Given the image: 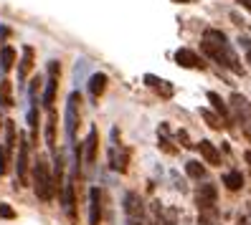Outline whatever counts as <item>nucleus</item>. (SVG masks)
Returning a JSON list of instances; mask_svg holds the SVG:
<instances>
[{
  "mask_svg": "<svg viewBox=\"0 0 251 225\" xmlns=\"http://www.w3.org/2000/svg\"><path fill=\"white\" fill-rule=\"evenodd\" d=\"M97 149H99V129L92 127V129H89V137H86V142L81 144V155H84L86 164H94V159H97Z\"/></svg>",
  "mask_w": 251,
  "mask_h": 225,
  "instance_id": "obj_10",
  "label": "nucleus"
},
{
  "mask_svg": "<svg viewBox=\"0 0 251 225\" xmlns=\"http://www.w3.org/2000/svg\"><path fill=\"white\" fill-rule=\"evenodd\" d=\"M178 142H180L183 147H193V144H190V139H188V132H183V129L178 132Z\"/></svg>",
  "mask_w": 251,
  "mask_h": 225,
  "instance_id": "obj_29",
  "label": "nucleus"
},
{
  "mask_svg": "<svg viewBox=\"0 0 251 225\" xmlns=\"http://www.w3.org/2000/svg\"><path fill=\"white\" fill-rule=\"evenodd\" d=\"M224 185H226L231 192H239V190L244 187V175H241L239 170H231V172H226V175H224Z\"/></svg>",
  "mask_w": 251,
  "mask_h": 225,
  "instance_id": "obj_19",
  "label": "nucleus"
},
{
  "mask_svg": "<svg viewBox=\"0 0 251 225\" xmlns=\"http://www.w3.org/2000/svg\"><path fill=\"white\" fill-rule=\"evenodd\" d=\"M5 36H10V31H8L5 25H3V28H0V38H5Z\"/></svg>",
  "mask_w": 251,
  "mask_h": 225,
  "instance_id": "obj_30",
  "label": "nucleus"
},
{
  "mask_svg": "<svg viewBox=\"0 0 251 225\" xmlns=\"http://www.w3.org/2000/svg\"><path fill=\"white\" fill-rule=\"evenodd\" d=\"M46 144L56 152V112L49 109V122H46Z\"/></svg>",
  "mask_w": 251,
  "mask_h": 225,
  "instance_id": "obj_20",
  "label": "nucleus"
},
{
  "mask_svg": "<svg viewBox=\"0 0 251 225\" xmlns=\"http://www.w3.org/2000/svg\"><path fill=\"white\" fill-rule=\"evenodd\" d=\"M127 162H129V152L122 147V144H112L109 147V167L114 172H127Z\"/></svg>",
  "mask_w": 251,
  "mask_h": 225,
  "instance_id": "obj_8",
  "label": "nucleus"
},
{
  "mask_svg": "<svg viewBox=\"0 0 251 225\" xmlns=\"http://www.w3.org/2000/svg\"><path fill=\"white\" fill-rule=\"evenodd\" d=\"M28 152H31L28 137H25V134H21V137H18V159H16V177H18V185L21 187L28 182Z\"/></svg>",
  "mask_w": 251,
  "mask_h": 225,
  "instance_id": "obj_4",
  "label": "nucleus"
},
{
  "mask_svg": "<svg viewBox=\"0 0 251 225\" xmlns=\"http://www.w3.org/2000/svg\"><path fill=\"white\" fill-rule=\"evenodd\" d=\"M5 152L10 155L13 152V147H16V122H10V119H8V122H5Z\"/></svg>",
  "mask_w": 251,
  "mask_h": 225,
  "instance_id": "obj_21",
  "label": "nucleus"
},
{
  "mask_svg": "<svg viewBox=\"0 0 251 225\" xmlns=\"http://www.w3.org/2000/svg\"><path fill=\"white\" fill-rule=\"evenodd\" d=\"M198 149H201V155H203V159L211 164V167H221V162H224V157H221V152L216 149V144H211L208 139H203V142H198L196 144Z\"/></svg>",
  "mask_w": 251,
  "mask_h": 225,
  "instance_id": "obj_12",
  "label": "nucleus"
},
{
  "mask_svg": "<svg viewBox=\"0 0 251 225\" xmlns=\"http://www.w3.org/2000/svg\"><path fill=\"white\" fill-rule=\"evenodd\" d=\"M79 104H81V94L79 91H71L66 99V114H64V122H66V139L71 144H76V129H79Z\"/></svg>",
  "mask_w": 251,
  "mask_h": 225,
  "instance_id": "obj_3",
  "label": "nucleus"
},
{
  "mask_svg": "<svg viewBox=\"0 0 251 225\" xmlns=\"http://www.w3.org/2000/svg\"><path fill=\"white\" fill-rule=\"evenodd\" d=\"M28 127H31L33 137H36V132H38V109H36V104L31 107V112H28Z\"/></svg>",
  "mask_w": 251,
  "mask_h": 225,
  "instance_id": "obj_25",
  "label": "nucleus"
},
{
  "mask_svg": "<svg viewBox=\"0 0 251 225\" xmlns=\"http://www.w3.org/2000/svg\"><path fill=\"white\" fill-rule=\"evenodd\" d=\"M239 3H241V5L246 8V10H251V0H239Z\"/></svg>",
  "mask_w": 251,
  "mask_h": 225,
  "instance_id": "obj_31",
  "label": "nucleus"
},
{
  "mask_svg": "<svg viewBox=\"0 0 251 225\" xmlns=\"http://www.w3.org/2000/svg\"><path fill=\"white\" fill-rule=\"evenodd\" d=\"M239 225H246V223H239Z\"/></svg>",
  "mask_w": 251,
  "mask_h": 225,
  "instance_id": "obj_35",
  "label": "nucleus"
},
{
  "mask_svg": "<svg viewBox=\"0 0 251 225\" xmlns=\"http://www.w3.org/2000/svg\"><path fill=\"white\" fill-rule=\"evenodd\" d=\"M58 73H61V66L58 61L49 64V81H46V91H43V107L53 109V99H56V89H58Z\"/></svg>",
  "mask_w": 251,
  "mask_h": 225,
  "instance_id": "obj_6",
  "label": "nucleus"
},
{
  "mask_svg": "<svg viewBox=\"0 0 251 225\" xmlns=\"http://www.w3.org/2000/svg\"><path fill=\"white\" fill-rule=\"evenodd\" d=\"M33 56H36V51L31 46H23V56L18 61V81L28 79V73H31V68H33Z\"/></svg>",
  "mask_w": 251,
  "mask_h": 225,
  "instance_id": "obj_13",
  "label": "nucleus"
},
{
  "mask_svg": "<svg viewBox=\"0 0 251 225\" xmlns=\"http://www.w3.org/2000/svg\"><path fill=\"white\" fill-rule=\"evenodd\" d=\"M145 84L150 86V89H155V91H160L162 96H173V86H170L168 81H162V79L152 76V73H147V76H145Z\"/></svg>",
  "mask_w": 251,
  "mask_h": 225,
  "instance_id": "obj_17",
  "label": "nucleus"
},
{
  "mask_svg": "<svg viewBox=\"0 0 251 225\" xmlns=\"http://www.w3.org/2000/svg\"><path fill=\"white\" fill-rule=\"evenodd\" d=\"M0 107H13V96H10V84L0 81Z\"/></svg>",
  "mask_w": 251,
  "mask_h": 225,
  "instance_id": "obj_23",
  "label": "nucleus"
},
{
  "mask_svg": "<svg viewBox=\"0 0 251 225\" xmlns=\"http://www.w3.org/2000/svg\"><path fill=\"white\" fill-rule=\"evenodd\" d=\"M173 3H196V0H173Z\"/></svg>",
  "mask_w": 251,
  "mask_h": 225,
  "instance_id": "obj_33",
  "label": "nucleus"
},
{
  "mask_svg": "<svg viewBox=\"0 0 251 225\" xmlns=\"http://www.w3.org/2000/svg\"><path fill=\"white\" fill-rule=\"evenodd\" d=\"M89 225H101V190H89Z\"/></svg>",
  "mask_w": 251,
  "mask_h": 225,
  "instance_id": "obj_11",
  "label": "nucleus"
},
{
  "mask_svg": "<svg viewBox=\"0 0 251 225\" xmlns=\"http://www.w3.org/2000/svg\"><path fill=\"white\" fill-rule=\"evenodd\" d=\"M228 104H231V109L236 112V122L244 124L246 132L251 134V104H249V99L241 96V94H231Z\"/></svg>",
  "mask_w": 251,
  "mask_h": 225,
  "instance_id": "obj_5",
  "label": "nucleus"
},
{
  "mask_svg": "<svg viewBox=\"0 0 251 225\" xmlns=\"http://www.w3.org/2000/svg\"><path fill=\"white\" fill-rule=\"evenodd\" d=\"M201 116H203V119H205V122H208L213 129H224V127H226V124L221 122V119H218L213 112H208V109H201Z\"/></svg>",
  "mask_w": 251,
  "mask_h": 225,
  "instance_id": "obj_24",
  "label": "nucleus"
},
{
  "mask_svg": "<svg viewBox=\"0 0 251 225\" xmlns=\"http://www.w3.org/2000/svg\"><path fill=\"white\" fill-rule=\"evenodd\" d=\"M3 124H5V122H3V116H0V127H3Z\"/></svg>",
  "mask_w": 251,
  "mask_h": 225,
  "instance_id": "obj_34",
  "label": "nucleus"
},
{
  "mask_svg": "<svg viewBox=\"0 0 251 225\" xmlns=\"http://www.w3.org/2000/svg\"><path fill=\"white\" fill-rule=\"evenodd\" d=\"M13 64H16V48H13V46H3V48H0V71L8 73L13 68Z\"/></svg>",
  "mask_w": 251,
  "mask_h": 225,
  "instance_id": "obj_18",
  "label": "nucleus"
},
{
  "mask_svg": "<svg viewBox=\"0 0 251 225\" xmlns=\"http://www.w3.org/2000/svg\"><path fill=\"white\" fill-rule=\"evenodd\" d=\"M125 213H127V220H145V205L140 200V195L135 192L125 195Z\"/></svg>",
  "mask_w": 251,
  "mask_h": 225,
  "instance_id": "obj_9",
  "label": "nucleus"
},
{
  "mask_svg": "<svg viewBox=\"0 0 251 225\" xmlns=\"http://www.w3.org/2000/svg\"><path fill=\"white\" fill-rule=\"evenodd\" d=\"M127 225H145V220H127Z\"/></svg>",
  "mask_w": 251,
  "mask_h": 225,
  "instance_id": "obj_32",
  "label": "nucleus"
},
{
  "mask_svg": "<svg viewBox=\"0 0 251 225\" xmlns=\"http://www.w3.org/2000/svg\"><path fill=\"white\" fill-rule=\"evenodd\" d=\"M239 43H241V48L246 51V58H249V64H251V41L249 38H239Z\"/></svg>",
  "mask_w": 251,
  "mask_h": 225,
  "instance_id": "obj_28",
  "label": "nucleus"
},
{
  "mask_svg": "<svg viewBox=\"0 0 251 225\" xmlns=\"http://www.w3.org/2000/svg\"><path fill=\"white\" fill-rule=\"evenodd\" d=\"M175 64L183 66V68H196V71H203L205 68V61L190 48H178L175 51Z\"/></svg>",
  "mask_w": 251,
  "mask_h": 225,
  "instance_id": "obj_7",
  "label": "nucleus"
},
{
  "mask_svg": "<svg viewBox=\"0 0 251 225\" xmlns=\"http://www.w3.org/2000/svg\"><path fill=\"white\" fill-rule=\"evenodd\" d=\"M107 73H92L89 76V94L97 99V96H101L104 94V89H107Z\"/></svg>",
  "mask_w": 251,
  "mask_h": 225,
  "instance_id": "obj_16",
  "label": "nucleus"
},
{
  "mask_svg": "<svg viewBox=\"0 0 251 225\" xmlns=\"http://www.w3.org/2000/svg\"><path fill=\"white\" fill-rule=\"evenodd\" d=\"M8 157H10V155L5 152V147L0 144V177H3V175L8 172Z\"/></svg>",
  "mask_w": 251,
  "mask_h": 225,
  "instance_id": "obj_26",
  "label": "nucleus"
},
{
  "mask_svg": "<svg viewBox=\"0 0 251 225\" xmlns=\"http://www.w3.org/2000/svg\"><path fill=\"white\" fill-rule=\"evenodd\" d=\"M196 200L198 205L205 210V207H213L216 205V187L213 185H201L198 192H196Z\"/></svg>",
  "mask_w": 251,
  "mask_h": 225,
  "instance_id": "obj_15",
  "label": "nucleus"
},
{
  "mask_svg": "<svg viewBox=\"0 0 251 225\" xmlns=\"http://www.w3.org/2000/svg\"><path fill=\"white\" fill-rule=\"evenodd\" d=\"M201 51L211 58L213 64L224 66L233 73H244V66H241V58L236 56L233 46L228 43L226 33L216 31V28H205L203 31V38H201Z\"/></svg>",
  "mask_w": 251,
  "mask_h": 225,
  "instance_id": "obj_1",
  "label": "nucleus"
},
{
  "mask_svg": "<svg viewBox=\"0 0 251 225\" xmlns=\"http://www.w3.org/2000/svg\"><path fill=\"white\" fill-rule=\"evenodd\" d=\"M208 101H211V107L218 112V119L228 127V122H231V112H228V107H226V101L221 99L216 91H208Z\"/></svg>",
  "mask_w": 251,
  "mask_h": 225,
  "instance_id": "obj_14",
  "label": "nucleus"
},
{
  "mask_svg": "<svg viewBox=\"0 0 251 225\" xmlns=\"http://www.w3.org/2000/svg\"><path fill=\"white\" fill-rule=\"evenodd\" d=\"M185 172H188V177H196V180H203L205 177V167H203L201 162H196V159H190L185 164Z\"/></svg>",
  "mask_w": 251,
  "mask_h": 225,
  "instance_id": "obj_22",
  "label": "nucleus"
},
{
  "mask_svg": "<svg viewBox=\"0 0 251 225\" xmlns=\"http://www.w3.org/2000/svg\"><path fill=\"white\" fill-rule=\"evenodd\" d=\"M0 218H5V220H13L16 218V210H13L8 202H0Z\"/></svg>",
  "mask_w": 251,
  "mask_h": 225,
  "instance_id": "obj_27",
  "label": "nucleus"
},
{
  "mask_svg": "<svg viewBox=\"0 0 251 225\" xmlns=\"http://www.w3.org/2000/svg\"><path fill=\"white\" fill-rule=\"evenodd\" d=\"M33 190L38 195V200H43V202H49L53 195H56L51 167H49V162L43 159V157H38L36 164H33Z\"/></svg>",
  "mask_w": 251,
  "mask_h": 225,
  "instance_id": "obj_2",
  "label": "nucleus"
}]
</instances>
